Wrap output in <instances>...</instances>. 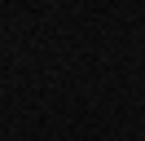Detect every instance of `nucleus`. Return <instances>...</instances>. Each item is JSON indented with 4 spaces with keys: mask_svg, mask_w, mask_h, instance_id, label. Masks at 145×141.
<instances>
[]
</instances>
